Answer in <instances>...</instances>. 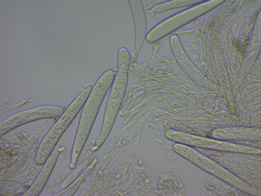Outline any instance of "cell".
Returning <instances> with one entry per match:
<instances>
[{"instance_id": "obj_1", "label": "cell", "mask_w": 261, "mask_h": 196, "mask_svg": "<svg viewBox=\"0 0 261 196\" xmlns=\"http://www.w3.org/2000/svg\"><path fill=\"white\" fill-rule=\"evenodd\" d=\"M103 88L94 85L82 108L72 148L80 153L85 143L106 93Z\"/></svg>"}, {"instance_id": "obj_2", "label": "cell", "mask_w": 261, "mask_h": 196, "mask_svg": "<svg viewBox=\"0 0 261 196\" xmlns=\"http://www.w3.org/2000/svg\"><path fill=\"white\" fill-rule=\"evenodd\" d=\"M63 112L62 108L60 107L46 106L35 107L18 112L1 123L0 136L29 123L41 119L59 118Z\"/></svg>"}, {"instance_id": "obj_3", "label": "cell", "mask_w": 261, "mask_h": 196, "mask_svg": "<svg viewBox=\"0 0 261 196\" xmlns=\"http://www.w3.org/2000/svg\"><path fill=\"white\" fill-rule=\"evenodd\" d=\"M134 20L135 34V48L140 49L146 35L147 23L145 14L141 1H128Z\"/></svg>"}, {"instance_id": "obj_4", "label": "cell", "mask_w": 261, "mask_h": 196, "mask_svg": "<svg viewBox=\"0 0 261 196\" xmlns=\"http://www.w3.org/2000/svg\"><path fill=\"white\" fill-rule=\"evenodd\" d=\"M60 151H57L49 156L32 185L23 196H38L45 186L55 166Z\"/></svg>"}]
</instances>
